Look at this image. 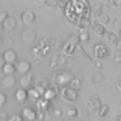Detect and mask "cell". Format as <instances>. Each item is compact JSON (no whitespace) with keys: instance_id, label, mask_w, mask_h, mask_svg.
Segmentation results:
<instances>
[{"instance_id":"11","label":"cell","mask_w":121,"mask_h":121,"mask_svg":"<svg viewBox=\"0 0 121 121\" xmlns=\"http://www.w3.org/2000/svg\"><path fill=\"white\" fill-rule=\"evenodd\" d=\"M21 120L24 121H36V111L33 108H24L21 111Z\"/></svg>"},{"instance_id":"31","label":"cell","mask_w":121,"mask_h":121,"mask_svg":"<svg viewBox=\"0 0 121 121\" xmlns=\"http://www.w3.org/2000/svg\"><path fill=\"white\" fill-rule=\"evenodd\" d=\"M67 115L70 117V118H76V117L79 115V109H77V108H70V109L67 111Z\"/></svg>"},{"instance_id":"17","label":"cell","mask_w":121,"mask_h":121,"mask_svg":"<svg viewBox=\"0 0 121 121\" xmlns=\"http://www.w3.org/2000/svg\"><path fill=\"white\" fill-rule=\"evenodd\" d=\"M35 18H36V15L33 12H30V11H23L21 12V21L24 24H32L35 21Z\"/></svg>"},{"instance_id":"4","label":"cell","mask_w":121,"mask_h":121,"mask_svg":"<svg viewBox=\"0 0 121 121\" xmlns=\"http://www.w3.org/2000/svg\"><path fill=\"white\" fill-rule=\"evenodd\" d=\"M79 47V41L76 36H71L68 38L65 43H62V53L60 55H64L67 58V56H73V53L76 52V48Z\"/></svg>"},{"instance_id":"7","label":"cell","mask_w":121,"mask_h":121,"mask_svg":"<svg viewBox=\"0 0 121 121\" xmlns=\"http://www.w3.org/2000/svg\"><path fill=\"white\" fill-rule=\"evenodd\" d=\"M33 89H36L38 92H39V95L44 92L45 89L50 86V83H48V79L47 77H36V80H33Z\"/></svg>"},{"instance_id":"13","label":"cell","mask_w":121,"mask_h":121,"mask_svg":"<svg viewBox=\"0 0 121 121\" xmlns=\"http://www.w3.org/2000/svg\"><path fill=\"white\" fill-rule=\"evenodd\" d=\"M0 26H2L3 30H14L15 27H17V20H15L14 17H11V15H8L5 20L2 21Z\"/></svg>"},{"instance_id":"42","label":"cell","mask_w":121,"mask_h":121,"mask_svg":"<svg viewBox=\"0 0 121 121\" xmlns=\"http://www.w3.org/2000/svg\"><path fill=\"white\" fill-rule=\"evenodd\" d=\"M115 62H117V64L121 62V56H120V53H117V56H115Z\"/></svg>"},{"instance_id":"18","label":"cell","mask_w":121,"mask_h":121,"mask_svg":"<svg viewBox=\"0 0 121 121\" xmlns=\"http://www.w3.org/2000/svg\"><path fill=\"white\" fill-rule=\"evenodd\" d=\"M67 64V58L64 55H56L53 58V62H52V68H60Z\"/></svg>"},{"instance_id":"24","label":"cell","mask_w":121,"mask_h":121,"mask_svg":"<svg viewBox=\"0 0 121 121\" xmlns=\"http://www.w3.org/2000/svg\"><path fill=\"white\" fill-rule=\"evenodd\" d=\"M97 112H98V117H100V118H106V117L109 115V112H111V108H109V104H101Z\"/></svg>"},{"instance_id":"44","label":"cell","mask_w":121,"mask_h":121,"mask_svg":"<svg viewBox=\"0 0 121 121\" xmlns=\"http://www.w3.org/2000/svg\"><path fill=\"white\" fill-rule=\"evenodd\" d=\"M5 65V60H3V58H2V55H0V70H2V67Z\"/></svg>"},{"instance_id":"36","label":"cell","mask_w":121,"mask_h":121,"mask_svg":"<svg viewBox=\"0 0 121 121\" xmlns=\"http://www.w3.org/2000/svg\"><path fill=\"white\" fill-rule=\"evenodd\" d=\"M6 103V94L5 92H0V108Z\"/></svg>"},{"instance_id":"9","label":"cell","mask_w":121,"mask_h":121,"mask_svg":"<svg viewBox=\"0 0 121 121\" xmlns=\"http://www.w3.org/2000/svg\"><path fill=\"white\" fill-rule=\"evenodd\" d=\"M33 76L32 73H27V74H23L21 77H20V80H18V83L21 85V89H29V88H32V85H33Z\"/></svg>"},{"instance_id":"1","label":"cell","mask_w":121,"mask_h":121,"mask_svg":"<svg viewBox=\"0 0 121 121\" xmlns=\"http://www.w3.org/2000/svg\"><path fill=\"white\" fill-rule=\"evenodd\" d=\"M64 14H65L67 20L73 24H77V21L83 20V18H91L88 2H85V0L67 2L65 6H64Z\"/></svg>"},{"instance_id":"15","label":"cell","mask_w":121,"mask_h":121,"mask_svg":"<svg viewBox=\"0 0 121 121\" xmlns=\"http://www.w3.org/2000/svg\"><path fill=\"white\" fill-rule=\"evenodd\" d=\"M58 91H59V88H56V86H48L47 89L43 92V98L44 100H47V101H52L53 98L56 97V94H58Z\"/></svg>"},{"instance_id":"10","label":"cell","mask_w":121,"mask_h":121,"mask_svg":"<svg viewBox=\"0 0 121 121\" xmlns=\"http://www.w3.org/2000/svg\"><path fill=\"white\" fill-rule=\"evenodd\" d=\"M88 6H89V12L97 15L100 12H103V2H100V0H91V2H88Z\"/></svg>"},{"instance_id":"2","label":"cell","mask_w":121,"mask_h":121,"mask_svg":"<svg viewBox=\"0 0 121 121\" xmlns=\"http://www.w3.org/2000/svg\"><path fill=\"white\" fill-rule=\"evenodd\" d=\"M73 79V76H71L70 71H65V70H58L55 73V77H53V80L56 83V88H64V86L70 85V80Z\"/></svg>"},{"instance_id":"14","label":"cell","mask_w":121,"mask_h":121,"mask_svg":"<svg viewBox=\"0 0 121 121\" xmlns=\"http://www.w3.org/2000/svg\"><path fill=\"white\" fill-rule=\"evenodd\" d=\"M52 109V101H47V100H44L43 97L39 98V100L36 101V111H39V112H45L47 113L48 111Z\"/></svg>"},{"instance_id":"39","label":"cell","mask_w":121,"mask_h":121,"mask_svg":"<svg viewBox=\"0 0 121 121\" xmlns=\"http://www.w3.org/2000/svg\"><path fill=\"white\" fill-rule=\"evenodd\" d=\"M52 45H55V47H58V45H62V41H59L58 38H53V39H52Z\"/></svg>"},{"instance_id":"6","label":"cell","mask_w":121,"mask_h":121,"mask_svg":"<svg viewBox=\"0 0 121 121\" xmlns=\"http://www.w3.org/2000/svg\"><path fill=\"white\" fill-rule=\"evenodd\" d=\"M14 65H15V71L21 73V76L30 73V70H32V65H30V62H29V60H26V59H18L17 62L14 64Z\"/></svg>"},{"instance_id":"45","label":"cell","mask_w":121,"mask_h":121,"mask_svg":"<svg viewBox=\"0 0 121 121\" xmlns=\"http://www.w3.org/2000/svg\"><path fill=\"white\" fill-rule=\"evenodd\" d=\"M115 121H121V117H120V115H117V117H115Z\"/></svg>"},{"instance_id":"33","label":"cell","mask_w":121,"mask_h":121,"mask_svg":"<svg viewBox=\"0 0 121 121\" xmlns=\"http://www.w3.org/2000/svg\"><path fill=\"white\" fill-rule=\"evenodd\" d=\"M113 27H115V30H113L115 33L120 32V29H121V20H120V18H117V20L113 21Z\"/></svg>"},{"instance_id":"29","label":"cell","mask_w":121,"mask_h":121,"mask_svg":"<svg viewBox=\"0 0 121 121\" xmlns=\"http://www.w3.org/2000/svg\"><path fill=\"white\" fill-rule=\"evenodd\" d=\"M104 38H108L109 39V43H115L117 39H118V33H115L113 30H106V33H104Z\"/></svg>"},{"instance_id":"35","label":"cell","mask_w":121,"mask_h":121,"mask_svg":"<svg viewBox=\"0 0 121 121\" xmlns=\"http://www.w3.org/2000/svg\"><path fill=\"white\" fill-rule=\"evenodd\" d=\"M109 5L113 6V8H117V6H121V0H109Z\"/></svg>"},{"instance_id":"28","label":"cell","mask_w":121,"mask_h":121,"mask_svg":"<svg viewBox=\"0 0 121 121\" xmlns=\"http://www.w3.org/2000/svg\"><path fill=\"white\" fill-rule=\"evenodd\" d=\"M70 86H71V88H74L76 91H79V89H80V86H82V79L80 77H73L70 80Z\"/></svg>"},{"instance_id":"8","label":"cell","mask_w":121,"mask_h":121,"mask_svg":"<svg viewBox=\"0 0 121 121\" xmlns=\"http://www.w3.org/2000/svg\"><path fill=\"white\" fill-rule=\"evenodd\" d=\"M2 58L3 60H5V64H14L18 60V55H17V52L12 50V48H8V50L3 52V55H2Z\"/></svg>"},{"instance_id":"3","label":"cell","mask_w":121,"mask_h":121,"mask_svg":"<svg viewBox=\"0 0 121 121\" xmlns=\"http://www.w3.org/2000/svg\"><path fill=\"white\" fill-rule=\"evenodd\" d=\"M59 92H60V98H62L64 101H67V103H73V101H76L79 98V91H76L74 88H71L70 85L60 88Z\"/></svg>"},{"instance_id":"34","label":"cell","mask_w":121,"mask_h":121,"mask_svg":"<svg viewBox=\"0 0 121 121\" xmlns=\"http://www.w3.org/2000/svg\"><path fill=\"white\" fill-rule=\"evenodd\" d=\"M53 115H55V118H62V111H60V109L53 108Z\"/></svg>"},{"instance_id":"25","label":"cell","mask_w":121,"mask_h":121,"mask_svg":"<svg viewBox=\"0 0 121 121\" xmlns=\"http://www.w3.org/2000/svg\"><path fill=\"white\" fill-rule=\"evenodd\" d=\"M2 71L5 73V76H14L15 65H12V64H5V65L2 67Z\"/></svg>"},{"instance_id":"20","label":"cell","mask_w":121,"mask_h":121,"mask_svg":"<svg viewBox=\"0 0 121 121\" xmlns=\"http://www.w3.org/2000/svg\"><path fill=\"white\" fill-rule=\"evenodd\" d=\"M103 73L101 71H95V73H92L91 74V83L92 85H100L101 82H103Z\"/></svg>"},{"instance_id":"30","label":"cell","mask_w":121,"mask_h":121,"mask_svg":"<svg viewBox=\"0 0 121 121\" xmlns=\"http://www.w3.org/2000/svg\"><path fill=\"white\" fill-rule=\"evenodd\" d=\"M76 26H79V29H88L89 26H91V18H83V20L77 21V24H76Z\"/></svg>"},{"instance_id":"43","label":"cell","mask_w":121,"mask_h":121,"mask_svg":"<svg viewBox=\"0 0 121 121\" xmlns=\"http://www.w3.org/2000/svg\"><path fill=\"white\" fill-rule=\"evenodd\" d=\"M44 2H45V0H35L33 3H35V5H44Z\"/></svg>"},{"instance_id":"21","label":"cell","mask_w":121,"mask_h":121,"mask_svg":"<svg viewBox=\"0 0 121 121\" xmlns=\"http://www.w3.org/2000/svg\"><path fill=\"white\" fill-rule=\"evenodd\" d=\"M26 92H27V98L29 100H32V101H36L41 98V95H39V92H38L36 89H33V88H29V89H26Z\"/></svg>"},{"instance_id":"16","label":"cell","mask_w":121,"mask_h":121,"mask_svg":"<svg viewBox=\"0 0 121 121\" xmlns=\"http://www.w3.org/2000/svg\"><path fill=\"white\" fill-rule=\"evenodd\" d=\"M101 104H103V103L100 101L98 97H91L88 100V103H86V108H88L91 112H94V111H98V108H100Z\"/></svg>"},{"instance_id":"40","label":"cell","mask_w":121,"mask_h":121,"mask_svg":"<svg viewBox=\"0 0 121 121\" xmlns=\"http://www.w3.org/2000/svg\"><path fill=\"white\" fill-rule=\"evenodd\" d=\"M8 121H23L20 115H14V117H9L8 118Z\"/></svg>"},{"instance_id":"41","label":"cell","mask_w":121,"mask_h":121,"mask_svg":"<svg viewBox=\"0 0 121 121\" xmlns=\"http://www.w3.org/2000/svg\"><path fill=\"white\" fill-rule=\"evenodd\" d=\"M113 44H115V48H117V52H120V50H121V41H120V38H118V39H117Z\"/></svg>"},{"instance_id":"32","label":"cell","mask_w":121,"mask_h":121,"mask_svg":"<svg viewBox=\"0 0 121 121\" xmlns=\"http://www.w3.org/2000/svg\"><path fill=\"white\" fill-rule=\"evenodd\" d=\"M58 0H45L44 2V6H48V8H56L58 6Z\"/></svg>"},{"instance_id":"12","label":"cell","mask_w":121,"mask_h":121,"mask_svg":"<svg viewBox=\"0 0 121 121\" xmlns=\"http://www.w3.org/2000/svg\"><path fill=\"white\" fill-rule=\"evenodd\" d=\"M21 39L24 41L26 44H32L33 41L36 39V32L32 30V29H24L23 33H21Z\"/></svg>"},{"instance_id":"38","label":"cell","mask_w":121,"mask_h":121,"mask_svg":"<svg viewBox=\"0 0 121 121\" xmlns=\"http://www.w3.org/2000/svg\"><path fill=\"white\" fill-rule=\"evenodd\" d=\"M6 17H8V12H6L5 9H0V23H2L3 20H5Z\"/></svg>"},{"instance_id":"27","label":"cell","mask_w":121,"mask_h":121,"mask_svg":"<svg viewBox=\"0 0 121 121\" xmlns=\"http://www.w3.org/2000/svg\"><path fill=\"white\" fill-rule=\"evenodd\" d=\"M15 98H17V101H24L27 100V92H26V89H17V92H15Z\"/></svg>"},{"instance_id":"22","label":"cell","mask_w":121,"mask_h":121,"mask_svg":"<svg viewBox=\"0 0 121 121\" xmlns=\"http://www.w3.org/2000/svg\"><path fill=\"white\" fill-rule=\"evenodd\" d=\"M97 21H98V24L104 26V24H108V23H111V17H109L108 12H100L98 17H97Z\"/></svg>"},{"instance_id":"37","label":"cell","mask_w":121,"mask_h":121,"mask_svg":"<svg viewBox=\"0 0 121 121\" xmlns=\"http://www.w3.org/2000/svg\"><path fill=\"white\" fill-rule=\"evenodd\" d=\"M94 65H95L97 71H101V68H103V62H101V60H94Z\"/></svg>"},{"instance_id":"46","label":"cell","mask_w":121,"mask_h":121,"mask_svg":"<svg viewBox=\"0 0 121 121\" xmlns=\"http://www.w3.org/2000/svg\"><path fill=\"white\" fill-rule=\"evenodd\" d=\"M3 44V38H2V35H0V45Z\"/></svg>"},{"instance_id":"26","label":"cell","mask_w":121,"mask_h":121,"mask_svg":"<svg viewBox=\"0 0 121 121\" xmlns=\"http://www.w3.org/2000/svg\"><path fill=\"white\" fill-rule=\"evenodd\" d=\"M92 32H94V33H97L98 36H104V33H106V27L97 23V24H94V26H92Z\"/></svg>"},{"instance_id":"5","label":"cell","mask_w":121,"mask_h":121,"mask_svg":"<svg viewBox=\"0 0 121 121\" xmlns=\"http://www.w3.org/2000/svg\"><path fill=\"white\" fill-rule=\"evenodd\" d=\"M92 52H94V56L97 58V60H101V59H106L109 58V55H111V50L108 48V45L98 43L92 47Z\"/></svg>"},{"instance_id":"23","label":"cell","mask_w":121,"mask_h":121,"mask_svg":"<svg viewBox=\"0 0 121 121\" xmlns=\"http://www.w3.org/2000/svg\"><path fill=\"white\" fill-rule=\"evenodd\" d=\"M15 83H17V80H15L14 76H5L3 80H2V85L6 86V88H11V86H14Z\"/></svg>"},{"instance_id":"19","label":"cell","mask_w":121,"mask_h":121,"mask_svg":"<svg viewBox=\"0 0 121 121\" xmlns=\"http://www.w3.org/2000/svg\"><path fill=\"white\" fill-rule=\"evenodd\" d=\"M77 38V41H80V43H88L89 41V30L88 29H80L79 30V35L76 36Z\"/></svg>"}]
</instances>
